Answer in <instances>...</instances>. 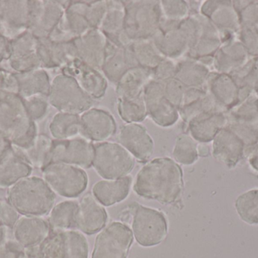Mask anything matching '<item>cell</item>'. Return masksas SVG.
Instances as JSON below:
<instances>
[{"instance_id": "6", "label": "cell", "mask_w": 258, "mask_h": 258, "mask_svg": "<svg viewBox=\"0 0 258 258\" xmlns=\"http://www.w3.org/2000/svg\"><path fill=\"white\" fill-rule=\"evenodd\" d=\"M92 167L104 180L127 177L135 167V158L119 143L103 142L94 145Z\"/></svg>"}, {"instance_id": "26", "label": "cell", "mask_w": 258, "mask_h": 258, "mask_svg": "<svg viewBox=\"0 0 258 258\" xmlns=\"http://www.w3.org/2000/svg\"><path fill=\"white\" fill-rule=\"evenodd\" d=\"M39 57L44 68H63L77 59L73 41L54 42L51 39H39Z\"/></svg>"}, {"instance_id": "49", "label": "cell", "mask_w": 258, "mask_h": 258, "mask_svg": "<svg viewBox=\"0 0 258 258\" xmlns=\"http://www.w3.org/2000/svg\"><path fill=\"white\" fill-rule=\"evenodd\" d=\"M18 82L15 73L0 67V92L18 95Z\"/></svg>"}, {"instance_id": "15", "label": "cell", "mask_w": 258, "mask_h": 258, "mask_svg": "<svg viewBox=\"0 0 258 258\" xmlns=\"http://www.w3.org/2000/svg\"><path fill=\"white\" fill-rule=\"evenodd\" d=\"M144 98L147 115L161 127H170L178 121V109L173 106L164 94L163 81L152 79L144 89Z\"/></svg>"}, {"instance_id": "52", "label": "cell", "mask_w": 258, "mask_h": 258, "mask_svg": "<svg viewBox=\"0 0 258 258\" xmlns=\"http://www.w3.org/2000/svg\"><path fill=\"white\" fill-rule=\"evenodd\" d=\"M9 43L10 41L0 34V64L3 61L7 60L9 56Z\"/></svg>"}, {"instance_id": "23", "label": "cell", "mask_w": 258, "mask_h": 258, "mask_svg": "<svg viewBox=\"0 0 258 258\" xmlns=\"http://www.w3.org/2000/svg\"><path fill=\"white\" fill-rule=\"evenodd\" d=\"M107 219L105 209L93 195L86 194L81 198L76 214V228L91 236L101 231L105 227Z\"/></svg>"}, {"instance_id": "41", "label": "cell", "mask_w": 258, "mask_h": 258, "mask_svg": "<svg viewBox=\"0 0 258 258\" xmlns=\"http://www.w3.org/2000/svg\"><path fill=\"white\" fill-rule=\"evenodd\" d=\"M197 146L198 145L192 136L185 133L178 135L173 148V159L178 165H192L198 159Z\"/></svg>"}, {"instance_id": "57", "label": "cell", "mask_w": 258, "mask_h": 258, "mask_svg": "<svg viewBox=\"0 0 258 258\" xmlns=\"http://www.w3.org/2000/svg\"><path fill=\"white\" fill-rule=\"evenodd\" d=\"M0 95H1V92H0Z\"/></svg>"}, {"instance_id": "11", "label": "cell", "mask_w": 258, "mask_h": 258, "mask_svg": "<svg viewBox=\"0 0 258 258\" xmlns=\"http://www.w3.org/2000/svg\"><path fill=\"white\" fill-rule=\"evenodd\" d=\"M71 2L36 0L30 1L28 30L37 39L49 37L61 19Z\"/></svg>"}, {"instance_id": "25", "label": "cell", "mask_w": 258, "mask_h": 258, "mask_svg": "<svg viewBox=\"0 0 258 258\" xmlns=\"http://www.w3.org/2000/svg\"><path fill=\"white\" fill-rule=\"evenodd\" d=\"M12 230L15 240L24 248L42 245L51 234L48 221L42 217L21 215Z\"/></svg>"}, {"instance_id": "37", "label": "cell", "mask_w": 258, "mask_h": 258, "mask_svg": "<svg viewBox=\"0 0 258 258\" xmlns=\"http://www.w3.org/2000/svg\"><path fill=\"white\" fill-rule=\"evenodd\" d=\"M49 131L56 140L74 139L80 133V117L74 114L59 112L51 119Z\"/></svg>"}, {"instance_id": "30", "label": "cell", "mask_w": 258, "mask_h": 258, "mask_svg": "<svg viewBox=\"0 0 258 258\" xmlns=\"http://www.w3.org/2000/svg\"><path fill=\"white\" fill-rule=\"evenodd\" d=\"M132 177L127 176L118 180H104L97 182L92 187V193L102 205H114L128 197Z\"/></svg>"}, {"instance_id": "53", "label": "cell", "mask_w": 258, "mask_h": 258, "mask_svg": "<svg viewBox=\"0 0 258 258\" xmlns=\"http://www.w3.org/2000/svg\"><path fill=\"white\" fill-rule=\"evenodd\" d=\"M12 148L10 141L0 132V159Z\"/></svg>"}, {"instance_id": "20", "label": "cell", "mask_w": 258, "mask_h": 258, "mask_svg": "<svg viewBox=\"0 0 258 258\" xmlns=\"http://www.w3.org/2000/svg\"><path fill=\"white\" fill-rule=\"evenodd\" d=\"M108 39L99 29H91L73 40L77 59L101 71Z\"/></svg>"}, {"instance_id": "27", "label": "cell", "mask_w": 258, "mask_h": 258, "mask_svg": "<svg viewBox=\"0 0 258 258\" xmlns=\"http://www.w3.org/2000/svg\"><path fill=\"white\" fill-rule=\"evenodd\" d=\"M125 15L123 1H108V7L99 30L110 42L122 46H129L132 42L127 39L124 33Z\"/></svg>"}, {"instance_id": "35", "label": "cell", "mask_w": 258, "mask_h": 258, "mask_svg": "<svg viewBox=\"0 0 258 258\" xmlns=\"http://www.w3.org/2000/svg\"><path fill=\"white\" fill-rule=\"evenodd\" d=\"M215 111L212 98L203 89H186L183 102L178 109L179 116L184 122L201 114Z\"/></svg>"}, {"instance_id": "47", "label": "cell", "mask_w": 258, "mask_h": 258, "mask_svg": "<svg viewBox=\"0 0 258 258\" xmlns=\"http://www.w3.org/2000/svg\"><path fill=\"white\" fill-rule=\"evenodd\" d=\"M177 64L172 59L164 58L157 66L153 70V79L165 81L169 79L174 78Z\"/></svg>"}, {"instance_id": "5", "label": "cell", "mask_w": 258, "mask_h": 258, "mask_svg": "<svg viewBox=\"0 0 258 258\" xmlns=\"http://www.w3.org/2000/svg\"><path fill=\"white\" fill-rule=\"evenodd\" d=\"M48 103L63 113L80 115L92 109L94 99L71 76L58 74L51 82Z\"/></svg>"}, {"instance_id": "7", "label": "cell", "mask_w": 258, "mask_h": 258, "mask_svg": "<svg viewBox=\"0 0 258 258\" xmlns=\"http://www.w3.org/2000/svg\"><path fill=\"white\" fill-rule=\"evenodd\" d=\"M45 183L55 194L68 198H77L89 183L87 174L82 168L63 163H50L42 169Z\"/></svg>"}, {"instance_id": "21", "label": "cell", "mask_w": 258, "mask_h": 258, "mask_svg": "<svg viewBox=\"0 0 258 258\" xmlns=\"http://www.w3.org/2000/svg\"><path fill=\"white\" fill-rule=\"evenodd\" d=\"M119 144L140 162H147L154 150L153 139L145 127L139 124H127L118 133Z\"/></svg>"}, {"instance_id": "34", "label": "cell", "mask_w": 258, "mask_h": 258, "mask_svg": "<svg viewBox=\"0 0 258 258\" xmlns=\"http://www.w3.org/2000/svg\"><path fill=\"white\" fill-rule=\"evenodd\" d=\"M174 78L186 89H203L209 78V69L201 61L187 57L177 62Z\"/></svg>"}, {"instance_id": "8", "label": "cell", "mask_w": 258, "mask_h": 258, "mask_svg": "<svg viewBox=\"0 0 258 258\" xmlns=\"http://www.w3.org/2000/svg\"><path fill=\"white\" fill-rule=\"evenodd\" d=\"M180 28L188 42V57L204 59L212 54L218 45L215 27L209 18L202 14H192L180 21Z\"/></svg>"}, {"instance_id": "31", "label": "cell", "mask_w": 258, "mask_h": 258, "mask_svg": "<svg viewBox=\"0 0 258 258\" xmlns=\"http://www.w3.org/2000/svg\"><path fill=\"white\" fill-rule=\"evenodd\" d=\"M153 79V70L136 67L128 70L116 83L118 98L128 99L141 96L149 81Z\"/></svg>"}, {"instance_id": "40", "label": "cell", "mask_w": 258, "mask_h": 258, "mask_svg": "<svg viewBox=\"0 0 258 258\" xmlns=\"http://www.w3.org/2000/svg\"><path fill=\"white\" fill-rule=\"evenodd\" d=\"M117 111L122 121L128 124H138L147 117L144 94L141 96L128 99L118 98Z\"/></svg>"}, {"instance_id": "54", "label": "cell", "mask_w": 258, "mask_h": 258, "mask_svg": "<svg viewBox=\"0 0 258 258\" xmlns=\"http://www.w3.org/2000/svg\"><path fill=\"white\" fill-rule=\"evenodd\" d=\"M249 162L251 166L258 171V141L251 149L249 156Z\"/></svg>"}, {"instance_id": "29", "label": "cell", "mask_w": 258, "mask_h": 258, "mask_svg": "<svg viewBox=\"0 0 258 258\" xmlns=\"http://www.w3.org/2000/svg\"><path fill=\"white\" fill-rule=\"evenodd\" d=\"M244 141L233 130L221 129L214 138L213 156L227 166H234L243 154Z\"/></svg>"}, {"instance_id": "50", "label": "cell", "mask_w": 258, "mask_h": 258, "mask_svg": "<svg viewBox=\"0 0 258 258\" xmlns=\"http://www.w3.org/2000/svg\"><path fill=\"white\" fill-rule=\"evenodd\" d=\"M0 258H24V248L15 240H7L0 246Z\"/></svg>"}, {"instance_id": "3", "label": "cell", "mask_w": 258, "mask_h": 258, "mask_svg": "<svg viewBox=\"0 0 258 258\" xmlns=\"http://www.w3.org/2000/svg\"><path fill=\"white\" fill-rule=\"evenodd\" d=\"M55 199V193L45 180L35 176L21 179L7 190L8 201L23 216H46Z\"/></svg>"}, {"instance_id": "12", "label": "cell", "mask_w": 258, "mask_h": 258, "mask_svg": "<svg viewBox=\"0 0 258 258\" xmlns=\"http://www.w3.org/2000/svg\"><path fill=\"white\" fill-rule=\"evenodd\" d=\"M45 258H89V243L75 230L51 233L41 245Z\"/></svg>"}, {"instance_id": "18", "label": "cell", "mask_w": 258, "mask_h": 258, "mask_svg": "<svg viewBox=\"0 0 258 258\" xmlns=\"http://www.w3.org/2000/svg\"><path fill=\"white\" fill-rule=\"evenodd\" d=\"M62 74L71 76L94 100L105 95L108 83L105 76L93 67L75 59L62 68Z\"/></svg>"}, {"instance_id": "28", "label": "cell", "mask_w": 258, "mask_h": 258, "mask_svg": "<svg viewBox=\"0 0 258 258\" xmlns=\"http://www.w3.org/2000/svg\"><path fill=\"white\" fill-rule=\"evenodd\" d=\"M32 172L33 167L12 146L0 159V189H9Z\"/></svg>"}, {"instance_id": "44", "label": "cell", "mask_w": 258, "mask_h": 258, "mask_svg": "<svg viewBox=\"0 0 258 258\" xmlns=\"http://www.w3.org/2000/svg\"><path fill=\"white\" fill-rule=\"evenodd\" d=\"M164 94L167 99L177 109L181 106L186 88L175 78L163 81Z\"/></svg>"}, {"instance_id": "2", "label": "cell", "mask_w": 258, "mask_h": 258, "mask_svg": "<svg viewBox=\"0 0 258 258\" xmlns=\"http://www.w3.org/2000/svg\"><path fill=\"white\" fill-rule=\"evenodd\" d=\"M0 132L20 150L29 148L37 136V127L27 114L22 98L1 92Z\"/></svg>"}, {"instance_id": "1", "label": "cell", "mask_w": 258, "mask_h": 258, "mask_svg": "<svg viewBox=\"0 0 258 258\" xmlns=\"http://www.w3.org/2000/svg\"><path fill=\"white\" fill-rule=\"evenodd\" d=\"M183 188V171L170 158H156L147 162L137 174L133 189L146 199L162 204L175 203Z\"/></svg>"}, {"instance_id": "16", "label": "cell", "mask_w": 258, "mask_h": 258, "mask_svg": "<svg viewBox=\"0 0 258 258\" xmlns=\"http://www.w3.org/2000/svg\"><path fill=\"white\" fill-rule=\"evenodd\" d=\"M38 49L39 39L29 31L11 40L6 61L12 72L18 74L42 68Z\"/></svg>"}, {"instance_id": "51", "label": "cell", "mask_w": 258, "mask_h": 258, "mask_svg": "<svg viewBox=\"0 0 258 258\" xmlns=\"http://www.w3.org/2000/svg\"><path fill=\"white\" fill-rule=\"evenodd\" d=\"M24 258H45L41 245L24 248Z\"/></svg>"}, {"instance_id": "4", "label": "cell", "mask_w": 258, "mask_h": 258, "mask_svg": "<svg viewBox=\"0 0 258 258\" xmlns=\"http://www.w3.org/2000/svg\"><path fill=\"white\" fill-rule=\"evenodd\" d=\"M125 6L124 33L131 42L152 39L160 28L162 20L160 1H123Z\"/></svg>"}, {"instance_id": "13", "label": "cell", "mask_w": 258, "mask_h": 258, "mask_svg": "<svg viewBox=\"0 0 258 258\" xmlns=\"http://www.w3.org/2000/svg\"><path fill=\"white\" fill-rule=\"evenodd\" d=\"M95 147L82 138L53 140L48 164L63 163L80 168H91L93 162Z\"/></svg>"}, {"instance_id": "33", "label": "cell", "mask_w": 258, "mask_h": 258, "mask_svg": "<svg viewBox=\"0 0 258 258\" xmlns=\"http://www.w3.org/2000/svg\"><path fill=\"white\" fill-rule=\"evenodd\" d=\"M224 123V117L219 112L212 111L192 118L188 123V129L190 136L196 141L206 143L213 140Z\"/></svg>"}, {"instance_id": "43", "label": "cell", "mask_w": 258, "mask_h": 258, "mask_svg": "<svg viewBox=\"0 0 258 258\" xmlns=\"http://www.w3.org/2000/svg\"><path fill=\"white\" fill-rule=\"evenodd\" d=\"M160 6L165 21L180 23L189 15V4L183 0H162Z\"/></svg>"}, {"instance_id": "36", "label": "cell", "mask_w": 258, "mask_h": 258, "mask_svg": "<svg viewBox=\"0 0 258 258\" xmlns=\"http://www.w3.org/2000/svg\"><path fill=\"white\" fill-rule=\"evenodd\" d=\"M77 208L78 204L73 201H62L54 206L48 220L51 233L67 231L75 227Z\"/></svg>"}, {"instance_id": "42", "label": "cell", "mask_w": 258, "mask_h": 258, "mask_svg": "<svg viewBox=\"0 0 258 258\" xmlns=\"http://www.w3.org/2000/svg\"><path fill=\"white\" fill-rule=\"evenodd\" d=\"M236 212L247 224H258V189H252L238 197Z\"/></svg>"}, {"instance_id": "32", "label": "cell", "mask_w": 258, "mask_h": 258, "mask_svg": "<svg viewBox=\"0 0 258 258\" xmlns=\"http://www.w3.org/2000/svg\"><path fill=\"white\" fill-rule=\"evenodd\" d=\"M18 82V95L23 99L34 96L47 98L49 93L51 82L48 73L43 69L15 74Z\"/></svg>"}, {"instance_id": "24", "label": "cell", "mask_w": 258, "mask_h": 258, "mask_svg": "<svg viewBox=\"0 0 258 258\" xmlns=\"http://www.w3.org/2000/svg\"><path fill=\"white\" fill-rule=\"evenodd\" d=\"M136 67L138 65L130 45L122 46L108 40L101 68L107 80L116 84L125 73Z\"/></svg>"}, {"instance_id": "56", "label": "cell", "mask_w": 258, "mask_h": 258, "mask_svg": "<svg viewBox=\"0 0 258 258\" xmlns=\"http://www.w3.org/2000/svg\"><path fill=\"white\" fill-rule=\"evenodd\" d=\"M197 151H198V154L200 156H207L209 154V148L203 144L198 145Z\"/></svg>"}, {"instance_id": "48", "label": "cell", "mask_w": 258, "mask_h": 258, "mask_svg": "<svg viewBox=\"0 0 258 258\" xmlns=\"http://www.w3.org/2000/svg\"><path fill=\"white\" fill-rule=\"evenodd\" d=\"M20 214L12 207L8 200H0V222L8 229L13 230Z\"/></svg>"}, {"instance_id": "10", "label": "cell", "mask_w": 258, "mask_h": 258, "mask_svg": "<svg viewBox=\"0 0 258 258\" xmlns=\"http://www.w3.org/2000/svg\"><path fill=\"white\" fill-rule=\"evenodd\" d=\"M133 241L128 226L111 223L97 236L92 258H127Z\"/></svg>"}, {"instance_id": "22", "label": "cell", "mask_w": 258, "mask_h": 258, "mask_svg": "<svg viewBox=\"0 0 258 258\" xmlns=\"http://www.w3.org/2000/svg\"><path fill=\"white\" fill-rule=\"evenodd\" d=\"M180 23L171 22L162 18L159 31L152 38L156 48L167 59L173 60L187 53V39L179 26Z\"/></svg>"}, {"instance_id": "14", "label": "cell", "mask_w": 258, "mask_h": 258, "mask_svg": "<svg viewBox=\"0 0 258 258\" xmlns=\"http://www.w3.org/2000/svg\"><path fill=\"white\" fill-rule=\"evenodd\" d=\"M88 7L89 3L86 2H71L48 39L70 42L92 29L88 19Z\"/></svg>"}, {"instance_id": "45", "label": "cell", "mask_w": 258, "mask_h": 258, "mask_svg": "<svg viewBox=\"0 0 258 258\" xmlns=\"http://www.w3.org/2000/svg\"><path fill=\"white\" fill-rule=\"evenodd\" d=\"M23 101L27 114L33 121L42 119L46 115L48 101L45 97L34 96Z\"/></svg>"}, {"instance_id": "55", "label": "cell", "mask_w": 258, "mask_h": 258, "mask_svg": "<svg viewBox=\"0 0 258 258\" xmlns=\"http://www.w3.org/2000/svg\"><path fill=\"white\" fill-rule=\"evenodd\" d=\"M8 228L0 222V246L7 241Z\"/></svg>"}, {"instance_id": "39", "label": "cell", "mask_w": 258, "mask_h": 258, "mask_svg": "<svg viewBox=\"0 0 258 258\" xmlns=\"http://www.w3.org/2000/svg\"><path fill=\"white\" fill-rule=\"evenodd\" d=\"M131 49L136 59L138 66L153 70L164 59V56L156 48L152 39L134 41Z\"/></svg>"}, {"instance_id": "38", "label": "cell", "mask_w": 258, "mask_h": 258, "mask_svg": "<svg viewBox=\"0 0 258 258\" xmlns=\"http://www.w3.org/2000/svg\"><path fill=\"white\" fill-rule=\"evenodd\" d=\"M52 142L46 135H37L29 148L21 150V154L32 167L42 170L48 165Z\"/></svg>"}, {"instance_id": "46", "label": "cell", "mask_w": 258, "mask_h": 258, "mask_svg": "<svg viewBox=\"0 0 258 258\" xmlns=\"http://www.w3.org/2000/svg\"><path fill=\"white\" fill-rule=\"evenodd\" d=\"M108 7V1L101 0L89 3L88 19L92 29H99Z\"/></svg>"}, {"instance_id": "9", "label": "cell", "mask_w": 258, "mask_h": 258, "mask_svg": "<svg viewBox=\"0 0 258 258\" xmlns=\"http://www.w3.org/2000/svg\"><path fill=\"white\" fill-rule=\"evenodd\" d=\"M132 230L140 245L156 246L166 238L168 224L162 212L138 204L134 207Z\"/></svg>"}, {"instance_id": "17", "label": "cell", "mask_w": 258, "mask_h": 258, "mask_svg": "<svg viewBox=\"0 0 258 258\" xmlns=\"http://www.w3.org/2000/svg\"><path fill=\"white\" fill-rule=\"evenodd\" d=\"M30 1L0 0V34L15 39L28 30Z\"/></svg>"}, {"instance_id": "19", "label": "cell", "mask_w": 258, "mask_h": 258, "mask_svg": "<svg viewBox=\"0 0 258 258\" xmlns=\"http://www.w3.org/2000/svg\"><path fill=\"white\" fill-rule=\"evenodd\" d=\"M116 132L114 118L104 109L92 108L80 117V133L94 142H103Z\"/></svg>"}]
</instances>
